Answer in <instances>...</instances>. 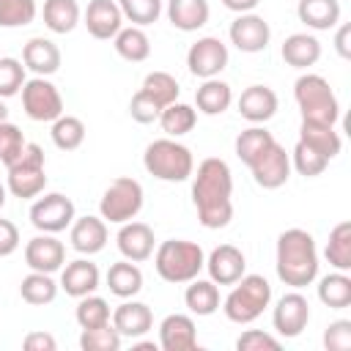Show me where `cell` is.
<instances>
[{
  "label": "cell",
  "instance_id": "cell-1",
  "mask_svg": "<svg viewBox=\"0 0 351 351\" xmlns=\"http://www.w3.org/2000/svg\"><path fill=\"white\" fill-rule=\"evenodd\" d=\"M192 203L197 208V219L208 230H219L233 219V176L225 159L208 156L192 173Z\"/></svg>",
  "mask_w": 351,
  "mask_h": 351
},
{
  "label": "cell",
  "instance_id": "cell-2",
  "mask_svg": "<svg viewBox=\"0 0 351 351\" xmlns=\"http://www.w3.org/2000/svg\"><path fill=\"white\" fill-rule=\"evenodd\" d=\"M277 277L291 288H304L318 277L315 239L302 228H288L277 239Z\"/></svg>",
  "mask_w": 351,
  "mask_h": 351
},
{
  "label": "cell",
  "instance_id": "cell-3",
  "mask_svg": "<svg viewBox=\"0 0 351 351\" xmlns=\"http://www.w3.org/2000/svg\"><path fill=\"white\" fill-rule=\"evenodd\" d=\"M206 266L203 247L186 239H167L154 252V269L165 282L181 285L195 280Z\"/></svg>",
  "mask_w": 351,
  "mask_h": 351
},
{
  "label": "cell",
  "instance_id": "cell-4",
  "mask_svg": "<svg viewBox=\"0 0 351 351\" xmlns=\"http://www.w3.org/2000/svg\"><path fill=\"white\" fill-rule=\"evenodd\" d=\"M143 165H145V170L154 178L170 181V184L186 181L195 173V156H192V151L184 143H178L176 137H162V140L148 143L145 145V154H143Z\"/></svg>",
  "mask_w": 351,
  "mask_h": 351
},
{
  "label": "cell",
  "instance_id": "cell-5",
  "mask_svg": "<svg viewBox=\"0 0 351 351\" xmlns=\"http://www.w3.org/2000/svg\"><path fill=\"white\" fill-rule=\"evenodd\" d=\"M271 302V285L263 274H241L222 302V313L233 324H252Z\"/></svg>",
  "mask_w": 351,
  "mask_h": 351
},
{
  "label": "cell",
  "instance_id": "cell-6",
  "mask_svg": "<svg viewBox=\"0 0 351 351\" xmlns=\"http://www.w3.org/2000/svg\"><path fill=\"white\" fill-rule=\"evenodd\" d=\"M293 99L299 104L302 121H315V123H337L340 118V104L332 90V85L321 74H302L293 85Z\"/></svg>",
  "mask_w": 351,
  "mask_h": 351
},
{
  "label": "cell",
  "instance_id": "cell-7",
  "mask_svg": "<svg viewBox=\"0 0 351 351\" xmlns=\"http://www.w3.org/2000/svg\"><path fill=\"white\" fill-rule=\"evenodd\" d=\"M47 186L44 173V151L38 143H27L16 162L8 165V192L19 200L38 197Z\"/></svg>",
  "mask_w": 351,
  "mask_h": 351
},
{
  "label": "cell",
  "instance_id": "cell-8",
  "mask_svg": "<svg viewBox=\"0 0 351 351\" xmlns=\"http://www.w3.org/2000/svg\"><path fill=\"white\" fill-rule=\"evenodd\" d=\"M143 186L140 181H134L132 176H118L110 181V186L104 189L101 200H99V214L104 222L112 225H123L129 219H134L143 208Z\"/></svg>",
  "mask_w": 351,
  "mask_h": 351
},
{
  "label": "cell",
  "instance_id": "cell-9",
  "mask_svg": "<svg viewBox=\"0 0 351 351\" xmlns=\"http://www.w3.org/2000/svg\"><path fill=\"white\" fill-rule=\"evenodd\" d=\"M22 110L30 121L52 123L63 115V96L47 77H33L22 85Z\"/></svg>",
  "mask_w": 351,
  "mask_h": 351
},
{
  "label": "cell",
  "instance_id": "cell-10",
  "mask_svg": "<svg viewBox=\"0 0 351 351\" xmlns=\"http://www.w3.org/2000/svg\"><path fill=\"white\" fill-rule=\"evenodd\" d=\"M30 222L38 233H60L74 222V203L63 192H47L44 197L33 200Z\"/></svg>",
  "mask_w": 351,
  "mask_h": 351
},
{
  "label": "cell",
  "instance_id": "cell-11",
  "mask_svg": "<svg viewBox=\"0 0 351 351\" xmlns=\"http://www.w3.org/2000/svg\"><path fill=\"white\" fill-rule=\"evenodd\" d=\"M186 66H189V74L197 80L219 77V71L228 66V47L217 36H203L189 47Z\"/></svg>",
  "mask_w": 351,
  "mask_h": 351
},
{
  "label": "cell",
  "instance_id": "cell-12",
  "mask_svg": "<svg viewBox=\"0 0 351 351\" xmlns=\"http://www.w3.org/2000/svg\"><path fill=\"white\" fill-rule=\"evenodd\" d=\"M252 178L258 186L263 189H280L288 178H291V154H285V148L274 140L252 165Z\"/></svg>",
  "mask_w": 351,
  "mask_h": 351
},
{
  "label": "cell",
  "instance_id": "cell-13",
  "mask_svg": "<svg viewBox=\"0 0 351 351\" xmlns=\"http://www.w3.org/2000/svg\"><path fill=\"white\" fill-rule=\"evenodd\" d=\"M307 321H310V304L299 293V288L291 293H282L277 299V307L271 313V324H274L280 337H299L304 332Z\"/></svg>",
  "mask_w": 351,
  "mask_h": 351
},
{
  "label": "cell",
  "instance_id": "cell-14",
  "mask_svg": "<svg viewBox=\"0 0 351 351\" xmlns=\"http://www.w3.org/2000/svg\"><path fill=\"white\" fill-rule=\"evenodd\" d=\"M230 44L239 49V52H263L269 47V38H271V30H269V22L258 14H239L233 22H230Z\"/></svg>",
  "mask_w": 351,
  "mask_h": 351
},
{
  "label": "cell",
  "instance_id": "cell-15",
  "mask_svg": "<svg viewBox=\"0 0 351 351\" xmlns=\"http://www.w3.org/2000/svg\"><path fill=\"white\" fill-rule=\"evenodd\" d=\"M25 263L30 266V271L55 274L66 263V247L55 239V233H38L25 244Z\"/></svg>",
  "mask_w": 351,
  "mask_h": 351
},
{
  "label": "cell",
  "instance_id": "cell-16",
  "mask_svg": "<svg viewBox=\"0 0 351 351\" xmlns=\"http://www.w3.org/2000/svg\"><path fill=\"white\" fill-rule=\"evenodd\" d=\"M208 280H214L217 285H233L244 271H247V258L239 247L233 244H219L211 250V255L206 258Z\"/></svg>",
  "mask_w": 351,
  "mask_h": 351
},
{
  "label": "cell",
  "instance_id": "cell-17",
  "mask_svg": "<svg viewBox=\"0 0 351 351\" xmlns=\"http://www.w3.org/2000/svg\"><path fill=\"white\" fill-rule=\"evenodd\" d=\"M115 241H118L121 255H123L126 261H134V263L148 261V258L154 255V244H156L151 225H145V222H134V219H129V222L121 225Z\"/></svg>",
  "mask_w": 351,
  "mask_h": 351
},
{
  "label": "cell",
  "instance_id": "cell-18",
  "mask_svg": "<svg viewBox=\"0 0 351 351\" xmlns=\"http://www.w3.org/2000/svg\"><path fill=\"white\" fill-rule=\"evenodd\" d=\"M82 19H85L88 33L99 41L115 38V33L123 27V14L115 0H90Z\"/></svg>",
  "mask_w": 351,
  "mask_h": 351
},
{
  "label": "cell",
  "instance_id": "cell-19",
  "mask_svg": "<svg viewBox=\"0 0 351 351\" xmlns=\"http://www.w3.org/2000/svg\"><path fill=\"white\" fill-rule=\"evenodd\" d=\"M69 241L80 255H96L107 247V222L101 217H74L69 225Z\"/></svg>",
  "mask_w": 351,
  "mask_h": 351
},
{
  "label": "cell",
  "instance_id": "cell-20",
  "mask_svg": "<svg viewBox=\"0 0 351 351\" xmlns=\"http://www.w3.org/2000/svg\"><path fill=\"white\" fill-rule=\"evenodd\" d=\"M159 346L165 351H192L197 348V332L192 315L173 313L159 324Z\"/></svg>",
  "mask_w": 351,
  "mask_h": 351
},
{
  "label": "cell",
  "instance_id": "cell-21",
  "mask_svg": "<svg viewBox=\"0 0 351 351\" xmlns=\"http://www.w3.org/2000/svg\"><path fill=\"white\" fill-rule=\"evenodd\" d=\"M239 115L250 123H266L277 112V93L269 85H250L239 96Z\"/></svg>",
  "mask_w": 351,
  "mask_h": 351
},
{
  "label": "cell",
  "instance_id": "cell-22",
  "mask_svg": "<svg viewBox=\"0 0 351 351\" xmlns=\"http://www.w3.org/2000/svg\"><path fill=\"white\" fill-rule=\"evenodd\" d=\"M99 280H101L99 266L90 263L88 258H77L60 269V288L74 299L93 293L99 288Z\"/></svg>",
  "mask_w": 351,
  "mask_h": 351
},
{
  "label": "cell",
  "instance_id": "cell-23",
  "mask_svg": "<svg viewBox=\"0 0 351 351\" xmlns=\"http://www.w3.org/2000/svg\"><path fill=\"white\" fill-rule=\"evenodd\" d=\"M22 63L30 69L36 77H49L60 69V49L52 38L36 36L22 47Z\"/></svg>",
  "mask_w": 351,
  "mask_h": 351
},
{
  "label": "cell",
  "instance_id": "cell-24",
  "mask_svg": "<svg viewBox=\"0 0 351 351\" xmlns=\"http://www.w3.org/2000/svg\"><path fill=\"white\" fill-rule=\"evenodd\" d=\"M110 318H112V326L118 329V335L132 337V340L148 335L151 326H154V313L143 302H123V304L115 307V313Z\"/></svg>",
  "mask_w": 351,
  "mask_h": 351
},
{
  "label": "cell",
  "instance_id": "cell-25",
  "mask_svg": "<svg viewBox=\"0 0 351 351\" xmlns=\"http://www.w3.org/2000/svg\"><path fill=\"white\" fill-rule=\"evenodd\" d=\"M211 16L208 0H167V19L176 30L192 33L200 30Z\"/></svg>",
  "mask_w": 351,
  "mask_h": 351
},
{
  "label": "cell",
  "instance_id": "cell-26",
  "mask_svg": "<svg viewBox=\"0 0 351 351\" xmlns=\"http://www.w3.org/2000/svg\"><path fill=\"white\" fill-rule=\"evenodd\" d=\"M280 55L291 69H310L321 58V41L310 33H291L282 41Z\"/></svg>",
  "mask_w": 351,
  "mask_h": 351
},
{
  "label": "cell",
  "instance_id": "cell-27",
  "mask_svg": "<svg viewBox=\"0 0 351 351\" xmlns=\"http://www.w3.org/2000/svg\"><path fill=\"white\" fill-rule=\"evenodd\" d=\"M107 288L118 299H132L143 291V271L134 261H118L107 269Z\"/></svg>",
  "mask_w": 351,
  "mask_h": 351
},
{
  "label": "cell",
  "instance_id": "cell-28",
  "mask_svg": "<svg viewBox=\"0 0 351 351\" xmlns=\"http://www.w3.org/2000/svg\"><path fill=\"white\" fill-rule=\"evenodd\" d=\"M230 101H233V90L219 77L203 80V85L195 90V104H197V112L203 115H222L230 107Z\"/></svg>",
  "mask_w": 351,
  "mask_h": 351
},
{
  "label": "cell",
  "instance_id": "cell-29",
  "mask_svg": "<svg viewBox=\"0 0 351 351\" xmlns=\"http://www.w3.org/2000/svg\"><path fill=\"white\" fill-rule=\"evenodd\" d=\"M299 22L310 30H332L340 22V3L337 0H299L296 5Z\"/></svg>",
  "mask_w": 351,
  "mask_h": 351
},
{
  "label": "cell",
  "instance_id": "cell-30",
  "mask_svg": "<svg viewBox=\"0 0 351 351\" xmlns=\"http://www.w3.org/2000/svg\"><path fill=\"white\" fill-rule=\"evenodd\" d=\"M299 140L307 143L313 151H318L326 159H335L340 154V134L335 132L332 123H315V121H302L299 126Z\"/></svg>",
  "mask_w": 351,
  "mask_h": 351
},
{
  "label": "cell",
  "instance_id": "cell-31",
  "mask_svg": "<svg viewBox=\"0 0 351 351\" xmlns=\"http://www.w3.org/2000/svg\"><path fill=\"white\" fill-rule=\"evenodd\" d=\"M41 16H44L47 30H52L58 36H66V33H71L80 25L82 11H80L77 0H44Z\"/></svg>",
  "mask_w": 351,
  "mask_h": 351
},
{
  "label": "cell",
  "instance_id": "cell-32",
  "mask_svg": "<svg viewBox=\"0 0 351 351\" xmlns=\"http://www.w3.org/2000/svg\"><path fill=\"white\" fill-rule=\"evenodd\" d=\"M184 304L189 307L192 315H214L219 310V288L214 280H189L184 291Z\"/></svg>",
  "mask_w": 351,
  "mask_h": 351
},
{
  "label": "cell",
  "instance_id": "cell-33",
  "mask_svg": "<svg viewBox=\"0 0 351 351\" xmlns=\"http://www.w3.org/2000/svg\"><path fill=\"white\" fill-rule=\"evenodd\" d=\"M112 41H115V52H118L123 60H129V63H143V60H148V55H151V38H148L145 30L137 27V25L121 27Z\"/></svg>",
  "mask_w": 351,
  "mask_h": 351
},
{
  "label": "cell",
  "instance_id": "cell-34",
  "mask_svg": "<svg viewBox=\"0 0 351 351\" xmlns=\"http://www.w3.org/2000/svg\"><path fill=\"white\" fill-rule=\"evenodd\" d=\"M324 258L335 271H351V222H337L329 230V241L324 250Z\"/></svg>",
  "mask_w": 351,
  "mask_h": 351
},
{
  "label": "cell",
  "instance_id": "cell-35",
  "mask_svg": "<svg viewBox=\"0 0 351 351\" xmlns=\"http://www.w3.org/2000/svg\"><path fill=\"white\" fill-rule=\"evenodd\" d=\"M195 123H197V110L184 101H173L159 112V126L167 137H184L195 129Z\"/></svg>",
  "mask_w": 351,
  "mask_h": 351
},
{
  "label": "cell",
  "instance_id": "cell-36",
  "mask_svg": "<svg viewBox=\"0 0 351 351\" xmlns=\"http://www.w3.org/2000/svg\"><path fill=\"white\" fill-rule=\"evenodd\" d=\"M318 299L329 310H346L351 304V277L348 271H332L318 280Z\"/></svg>",
  "mask_w": 351,
  "mask_h": 351
},
{
  "label": "cell",
  "instance_id": "cell-37",
  "mask_svg": "<svg viewBox=\"0 0 351 351\" xmlns=\"http://www.w3.org/2000/svg\"><path fill=\"white\" fill-rule=\"evenodd\" d=\"M58 282L52 280V274H44V271H30L27 277H22L19 282V296L33 304V307H44L49 302H55L58 296Z\"/></svg>",
  "mask_w": 351,
  "mask_h": 351
},
{
  "label": "cell",
  "instance_id": "cell-38",
  "mask_svg": "<svg viewBox=\"0 0 351 351\" xmlns=\"http://www.w3.org/2000/svg\"><path fill=\"white\" fill-rule=\"evenodd\" d=\"M271 143H274V134L266 126H258L255 123V126L239 132V137H236V156L250 167Z\"/></svg>",
  "mask_w": 351,
  "mask_h": 351
},
{
  "label": "cell",
  "instance_id": "cell-39",
  "mask_svg": "<svg viewBox=\"0 0 351 351\" xmlns=\"http://www.w3.org/2000/svg\"><path fill=\"white\" fill-rule=\"evenodd\" d=\"M143 93H148L162 110L167 107V104H173V101H178V93H181V88H178V80L173 77V74H167V71H151V74H145V80H143V88H140Z\"/></svg>",
  "mask_w": 351,
  "mask_h": 351
},
{
  "label": "cell",
  "instance_id": "cell-40",
  "mask_svg": "<svg viewBox=\"0 0 351 351\" xmlns=\"http://www.w3.org/2000/svg\"><path fill=\"white\" fill-rule=\"evenodd\" d=\"M52 143L60 151H77L85 140V123L77 115H60L52 121Z\"/></svg>",
  "mask_w": 351,
  "mask_h": 351
},
{
  "label": "cell",
  "instance_id": "cell-41",
  "mask_svg": "<svg viewBox=\"0 0 351 351\" xmlns=\"http://www.w3.org/2000/svg\"><path fill=\"white\" fill-rule=\"evenodd\" d=\"M74 318L80 324V329H93V326H104L110 324V304L101 299V296H80L77 302V310H74Z\"/></svg>",
  "mask_w": 351,
  "mask_h": 351
},
{
  "label": "cell",
  "instance_id": "cell-42",
  "mask_svg": "<svg viewBox=\"0 0 351 351\" xmlns=\"http://www.w3.org/2000/svg\"><path fill=\"white\" fill-rule=\"evenodd\" d=\"M326 165H329L326 156H321L318 151H313L307 143L296 140V145H293V151H291V167H296L299 176L315 178V176H321V173L326 170Z\"/></svg>",
  "mask_w": 351,
  "mask_h": 351
},
{
  "label": "cell",
  "instance_id": "cell-43",
  "mask_svg": "<svg viewBox=\"0 0 351 351\" xmlns=\"http://www.w3.org/2000/svg\"><path fill=\"white\" fill-rule=\"evenodd\" d=\"M121 335L112 324L104 326H93V329H82L80 335V348L82 351H118L121 348Z\"/></svg>",
  "mask_w": 351,
  "mask_h": 351
},
{
  "label": "cell",
  "instance_id": "cell-44",
  "mask_svg": "<svg viewBox=\"0 0 351 351\" xmlns=\"http://www.w3.org/2000/svg\"><path fill=\"white\" fill-rule=\"evenodd\" d=\"M118 8L123 19H129L137 27L154 25L162 14V0H118Z\"/></svg>",
  "mask_w": 351,
  "mask_h": 351
},
{
  "label": "cell",
  "instance_id": "cell-45",
  "mask_svg": "<svg viewBox=\"0 0 351 351\" xmlns=\"http://www.w3.org/2000/svg\"><path fill=\"white\" fill-rule=\"evenodd\" d=\"M36 14V0H0V27H25Z\"/></svg>",
  "mask_w": 351,
  "mask_h": 351
},
{
  "label": "cell",
  "instance_id": "cell-46",
  "mask_svg": "<svg viewBox=\"0 0 351 351\" xmlns=\"http://www.w3.org/2000/svg\"><path fill=\"white\" fill-rule=\"evenodd\" d=\"M25 63L16 58H0V99H11L22 90V85L27 82L25 77Z\"/></svg>",
  "mask_w": 351,
  "mask_h": 351
},
{
  "label": "cell",
  "instance_id": "cell-47",
  "mask_svg": "<svg viewBox=\"0 0 351 351\" xmlns=\"http://www.w3.org/2000/svg\"><path fill=\"white\" fill-rule=\"evenodd\" d=\"M25 145H27V140H25L22 129L16 123H11V121H3L0 123V162L8 167L11 162L19 159V154L25 151Z\"/></svg>",
  "mask_w": 351,
  "mask_h": 351
},
{
  "label": "cell",
  "instance_id": "cell-48",
  "mask_svg": "<svg viewBox=\"0 0 351 351\" xmlns=\"http://www.w3.org/2000/svg\"><path fill=\"white\" fill-rule=\"evenodd\" d=\"M236 348L239 351H280V340L269 332H261V329H247L239 335L236 340Z\"/></svg>",
  "mask_w": 351,
  "mask_h": 351
},
{
  "label": "cell",
  "instance_id": "cell-49",
  "mask_svg": "<svg viewBox=\"0 0 351 351\" xmlns=\"http://www.w3.org/2000/svg\"><path fill=\"white\" fill-rule=\"evenodd\" d=\"M159 112H162V107L143 90H137L132 96V101H129V115L137 123H154V121H159Z\"/></svg>",
  "mask_w": 351,
  "mask_h": 351
},
{
  "label": "cell",
  "instance_id": "cell-50",
  "mask_svg": "<svg viewBox=\"0 0 351 351\" xmlns=\"http://www.w3.org/2000/svg\"><path fill=\"white\" fill-rule=\"evenodd\" d=\"M324 348L326 351H348L351 348V321H346V318L332 321L324 332Z\"/></svg>",
  "mask_w": 351,
  "mask_h": 351
},
{
  "label": "cell",
  "instance_id": "cell-51",
  "mask_svg": "<svg viewBox=\"0 0 351 351\" xmlns=\"http://www.w3.org/2000/svg\"><path fill=\"white\" fill-rule=\"evenodd\" d=\"M19 247V230L11 219H3L0 217V258H8L14 255Z\"/></svg>",
  "mask_w": 351,
  "mask_h": 351
},
{
  "label": "cell",
  "instance_id": "cell-52",
  "mask_svg": "<svg viewBox=\"0 0 351 351\" xmlns=\"http://www.w3.org/2000/svg\"><path fill=\"white\" fill-rule=\"evenodd\" d=\"M22 346H25V351H55L58 340L49 332H27Z\"/></svg>",
  "mask_w": 351,
  "mask_h": 351
},
{
  "label": "cell",
  "instance_id": "cell-53",
  "mask_svg": "<svg viewBox=\"0 0 351 351\" xmlns=\"http://www.w3.org/2000/svg\"><path fill=\"white\" fill-rule=\"evenodd\" d=\"M348 36H351V27L348 25H340L337 36H335V47L340 52V58H351V49H348Z\"/></svg>",
  "mask_w": 351,
  "mask_h": 351
},
{
  "label": "cell",
  "instance_id": "cell-54",
  "mask_svg": "<svg viewBox=\"0 0 351 351\" xmlns=\"http://www.w3.org/2000/svg\"><path fill=\"white\" fill-rule=\"evenodd\" d=\"M258 3L261 0H222V5L228 11H236V14H250V11L258 8Z\"/></svg>",
  "mask_w": 351,
  "mask_h": 351
},
{
  "label": "cell",
  "instance_id": "cell-55",
  "mask_svg": "<svg viewBox=\"0 0 351 351\" xmlns=\"http://www.w3.org/2000/svg\"><path fill=\"white\" fill-rule=\"evenodd\" d=\"M3 121H8V107H5L3 99H0V123H3Z\"/></svg>",
  "mask_w": 351,
  "mask_h": 351
},
{
  "label": "cell",
  "instance_id": "cell-56",
  "mask_svg": "<svg viewBox=\"0 0 351 351\" xmlns=\"http://www.w3.org/2000/svg\"><path fill=\"white\" fill-rule=\"evenodd\" d=\"M5 192H8V186H3V184H0V208L5 206Z\"/></svg>",
  "mask_w": 351,
  "mask_h": 351
}]
</instances>
